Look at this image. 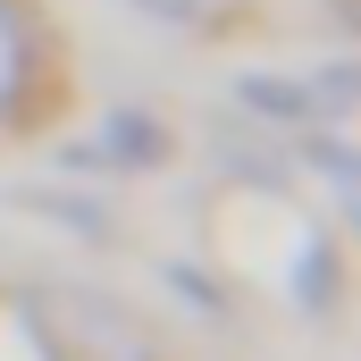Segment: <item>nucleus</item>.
Here are the masks:
<instances>
[{"instance_id": "1", "label": "nucleus", "mask_w": 361, "mask_h": 361, "mask_svg": "<svg viewBox=\"0 0 361 361\" xmlns=\"http://www.w3.org/2000/svg\"><path fill=\"white\" fill-rule=\"evenodd\" d=\"M143 8H152V17H177V25H193V17H210L219 0H143Z\"/></svg>"}]
</instances>
